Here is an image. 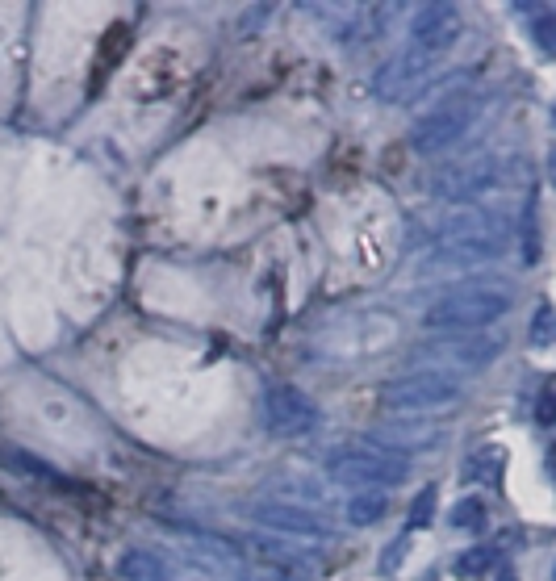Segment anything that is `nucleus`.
<instances>
[{
  "label": "nucleus",
  "instance_id": "5701e85b",
  "mask_svg": "<svg viewBox=\"0 0 556 581\" xmlns=\"http://www.w3.org/2000/svg\"><path fill=\"white\" fill-rule=\"evenodd\" d=\"M552 122H556V109H552Z\"/></svg>",
  "mask_w": 556,
  "mask_h": 581
},
{
  "label": "nucleus",
  "instance_id": "9b49d317",
  "mask_svg": "<svg viewBox=\"0 0 556 581\" xmlns=\"http://www.w3.org/2000/svg\"><path fill=\"white\" fill-rule=\"evenodd\" d=\"M239 552L247 556V561H256L260 569L276 573L281 581H310L306 561H301V556H293L289 548L272 544V540H243V544H239Z\"/></svg>",
  "mask_w": 556,
  "mask_h": 581
},
{
  "label": "nucleus",
  "instance_id": "4468645a",
  "mask_svg": "<svg viewBox=\"0 0 556 581\" xmlns=\"http://www.w3.org/2000/svg\"><path fill=\"white\" fill-rule=\"evenodd\" d=\"M452 531H481L485 527V502L481 498H460L448 515Z\"/></svg>",
  "mask_w": 556,
  "mask_h": 581
},
{
  "label": "nucleus",
  "instance_id": "412c9836",
  "mask_svg": "<svg viewBox=\"0 0 556 581\" xmlns=\"http://www.w3.org/2000/svg\"><path fill=\"white\" fill-rule=\"evenodd\" d=\"M536 38H540V46H544V51H556V13L536 21Z\"/></svg>",
  "mask_w": 556,
  "mask_h": 581
},
{
  "label": "nucleus",
  "instance_id": "1a4fd4ad",
  "mask_svg": "<svg viewBox=\"0 0 556 581\" xmlns=\"http://www.w3.org/2000/svg\"><path fill=\"white\" fill-rule=\"evenodd\" d=\"M494 176H498L494 159L477 155V159H465V164L439 168L435 180H431V189H435V197H444V201H469V197H477V193L490 189Z\"/></svg>",
  "mask_w": 556,
  "mask_h": 581
},
{
  "label": "nucleus",
  "instance_id": "f03ea898",
  "mask_svg": "<svg viewBox=\"0 0 556 581\" xmlns=\"http://www.w3.org/2000/svg\"><path fill=\"white\" fill-rule=\"evenodd\" d=\"M410 464L402 452H389L373 439H356L331 456V477L343 485H398L406 481Z\"/></svg>",
  "mask_w": 556,
  "mask_h": 581
},
{
  "label": "nucleus",
  "instance_id": "0eeeda50",
  "mask_svg": "<svg viewBox=\"0 0 556 581\" xmlns=\"http://www.w3.org/2000/svg\"><path fill=\"white\" fill-rule=\"evenodd\" d=\"M502 352V339L494 335H448L439 343H427L414 352V360H435V364H460V368H485L490 360H498Z\"/></svg>",
  "mask_w": 556,
  "mask_h": 581
},
{
  "label": "nucleus",
  "instance_id": "a211bd4d",
  "mask_svg": "<svg viewBox=\"0 0 556 581\" xmlns=\"http://www.w3.org/2000/svg\"><path fill=\"white\" fill-rule=\"evenodd\" d=\"M527 268L540 260V230H536V205H527V251H523Z\"/></svg>",
  "mask_w": 556,
  "mask_h": 581
},
{
  "label": "nucleus",
  "instance_id": "20e7f679",
  "mask_svg": "<svg viewBox=\"0 0 556 581\" xmlns=\"http://www.w3.org/2000/svg\"><path fill=\"white\" fill-rule=\"evenodd\" d=\"M385 406H398V410H439V406H452L460 402V385L448 373H435V368H423V373H410L398 377L381 389Z\"/></svg>",
  "mask_w": 556,
  "mask_h": 581
},
{
  "label": "nucleus",
  "instance_id": "6e6552de",
  "mask_svg": "<svg viewBox=\"0 0 556 581\" xmlns=\"http://www.w3.org/2000/svg\"><path fill=\"white\" fill-rule=\"evenodd\" d=\"M460 38V9L456 5H423L414 13V26H410V46L423 55H444L448 46Z\"/></svg>",
  "mask_w": 556,
  "mask_h": 581
},
{
  "label": "nucleus",
  "instance_id": "f3484780",
  "mask_svg": "<svg viewBox=\"0 0 556 581\" xmlns=\"http://www.w3.org/2000/svg\"><path fill=\"white\" fill-rule=\"evenodd\" d=\"M431 515H435V485H427V490L414 498V506H410V519H406V531H419V527H427L431 523Z\"/></svg>",
  "mask_w": 556,
  "mask_h": 581
},
{
  "label": "nucleus",
  "instance_id": "6ab92c4d",
  "mask_svg": "<svg viewBox=\"0 0 556 581\" xmlns=\"http://www.w3.org/2000/svg\"><path fill=\"white\" fill-rule=\"evenodd\" d=\"M485 565H490V552H485V548H473V552H465V556H460V565H456V573H465V577H473V573H481Z\"/></svg>",
  "mask_w": 556,
  "mask_h": 581
},
{
  "label": "nucleus",
  "instance_id": "ddd939ff",
  "mask_svg": "<svg viewBox=\"0 0 556 581\" xmlns=\"http://www.w3.org/2000/svg\"><path fill=\"white\" fill-rule=\"evenodd\" d=\"M385 510H389V498L381 490H360L352 502H347V523L368 527V523H377Z\"/></svg>",
  "mask_w": 556,
  "mask_h": 581
},
{
  "label": "nucleus",
  "instance_id": "4be33fe9",
  "mask_svg": "<svg viewBox=\"0 0 556 581\" xmlns=\"http://www.w3.org/2000/svg\"><path fill=\"white\" fill-rule=\"evenodd\" d=\"M548 469H552V477H556V448L548 452Z\"/></svg>",
  "mask_w": 556,
  "mask_h": 581
},
{
  "label": "nucleus",
  "instance_id": "b1692460",
  "mask_svg": "<svg viewBox=\"0 0 556 581\" xmlns=\"http://www.w3.org/2000/svg\"><path fill=\"white\" fill-rule=\"evenodd\" d=\"M552 577H556V573H552Z\"/></svg>",
  "mask_w": 556,
  "mask_h": 581
},
{
  "label": "nucleus",
  "instance_id": "39448f33",
  "mask_svg": "<svg viewBox=\"0 0 556 581\" xmlns=\"http://www.w3.org/2000/svg\"><path fill=\"white\" fill-rule=\"evenodd\" d=\"M511 235H506V218L502 214H469L448 226L444 247L452 255H465V260H494L506 251Z\"/></svg>",
  "mask_w": 556,
  "mask_h": 581
},
{
  "label": "nucleus",
  "instance_id": "aec40b11",
  "mask_svg": "<svg viewBox=\"0 0 556 581\" xmlns=\"http://www.w3.org/2000/svg\"><path fill=\"white\" fill-rule=\"evenodd\" d=\"M536 418L544 427H556V393L548 389V393H540V402H536Z\"/></svg>",
  "mask_w": 556,
  "mask_h": 581
},
{
  "label": "nucleus",
  "instance_id": "423d86ee",
  "mask_svg": "<svg viewBox=\"0 0 556 581\" xmlns=\"http://www.w3.org/2000/svg\"><path fill=\"white\" fill-rule=\"evenodd\" d=\"M264 418H268V431L281 439H301V435L318 431V423H322L318 406L293 385H272L264 393Z\"/></svg>",
  "mask_w": 556,
  "mask_h": 581
},
{
  "label": "nucleus",
  "instance_id": "f257e3e1",
  "mask_svg": "<svg viewBox=\"0 0 556 581\" xmlns=\"http://www.w3.org/2000/svg\"><path fill=\"white\" fill-rule=\"evenodd\" d=\"M506 310H511V297L498 289H469V293H448L439 297L435 306H427L423 327L427 331H444V335H460L473 327H490Z\"/></svg>",
  "mask_w": 556,
  "mask_h": 581
},
{
  "label": "nucleus",
  "instance_id": "7ed1b4c3",
  "mask_svg": "<svg viewBox=\"0 0 556 581\" xmlns=\"http://www.w3.org/2000/svg\"><path fill=\"white\" fill-rule=\"evenodd\" d=\"M481 113V97L477 92H456V97H444L435 109H427L419 122L410 126V147L419 155H435L452 147L460 134H465Z\"/></svg>",
  "mask_w": 556,
  "mask_h": 581
},
{
  "label": "nucleus",
  "instance_id": "f8f14e48",
  "mask_svg": "<svg viewBox=\"0 0 556 581\" xmlns=\"http://www.w3.org/2000/svg\"><path fill=\"white\" fill-rule=\"evenodd\" d=\"M427 72H431V55H423V51H414V46H410L398 63H389L385 72L377 76V92L385 101H402V92H410Z\"/></svg>",
  "mask_w": 556,
  "mask_h": 581
},
{
  "label": "nucleus",
  "instance_id": "2eb2a0df",
  "mask_svg": "<svg viewBox=\"0 0 556 581\" xmlns=\"http://www.w3.org/2000/svg\"><path fill=\"white\" fill-rule=\"evenodd\" d=\"M118 569H122V577H130V581H168L164 569H159V561H155V556H147V552H130Z\"/></svg>",
  "mask_w": 556,
  "mask_h": 581
},
{
  "label": "nucleus",
  "instance_id": "9d476101",
  "mask_svg": "<svg viewBox=\"0 0 556 581\" xmlns=\"http://www.w3.org/2000/svg\"><path fill=\"white\" fill-rule=\"evenodd\" d=\"M251 519L272 527V531H289V536H331V523L318 519L314 510H301L289 502H264V506H251Z\"/></svg>",
  "mask_w": 556,
  "mask_h": 581
},
{
  "label": "nucleus",
  "instance_id": "dca6fc26",
  "mask_svg": "<svg viewBox=\"0 0 556 581\" xmlns=\"http://www.w3.org/2000/svg\"><path fill=\"white\" fill-rule=\"evenodd\" d=\"M552 343H556V306L544 301L536 318H531V347H552Z\"/></svg>",
  "mask_w": 556,
  "mask_h": 581
}]
</instances>
